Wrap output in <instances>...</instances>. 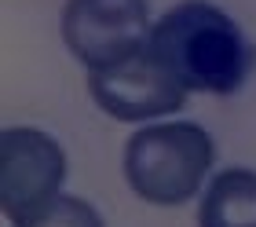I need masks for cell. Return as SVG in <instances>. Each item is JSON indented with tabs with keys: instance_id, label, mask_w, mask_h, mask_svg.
Wrapping results in <instances>:
<instances>
[{
	"instance_id": "8992f818",
	"label": "cell",
	"mask_w": 256,
	"mask_h": 227,
	"mask_svg": "<svg viewBox=\"0 0 256 227\" xmlns=\"http://www.w3.org/2000/svg\"><path fill=\"white\" fill-rule=\"evenodd\" d=\"M198 227H256V169H220L202 190Z\"/></svg>"
},
{
	"instance_id": "7a4b0ae2",
	"label": "cell",
	"mask_w": 256,
	"mask_h": 227,
	"mask_svg": "<svg viewBox=\"0 0 256 227\" xmlns=\"http://www.w3.org/2000/svg\"><path fill=\"white\" fill-rule=\"evenodd\" d=\"M216 165V139L194 121H154L124 143L121 172L139 201L176 209L205 190Z\"/></svg>"
},
{
	"instance_id": "52a82bcc",
	"label": "cell",
	"mask_w": 256,
	"mask_h": 227,
	"mask_svg": "<svg viewBox=\"0 0 256 227\" xmlns=\"http://www.w3.org/2000/svg\"><path fill=\"white\" fill-rule=\"evenodd\" d=\"M37 227H106V223H102V216L88 205L84 198L62 194V198L52 205V212H48Z\"/></svg>"
},
{
	"instance_id": "277c9868",
	"label": "cell",
	"mask_w": 256,
	"mask_h": 227,
	"mask_svg": "<svg viewBox=\"0 0 256 227\" xmlns=\"http://www.w3.org/2000/svg\"><path fill=\"white\" fill-rule=\"evenodd\" d=\"M150 30L154 19L146 0H66L59 11L62 44L84 70L139 55L150 44Z\"/></svg>"
},
{
	"instance_id": "3957f363",
	"label": "cell",
	"mask_w": 256,
	"mask_h": 227,
	"mask_svg": "<svg viewBox=\"0 0 256 227\" xmlns=\"http://www.w3.org/2000/svg\"><path fill=\"white\" fill-rule=\"evenodd\" d=\"M66 150L33 125L0 132V212L11 227H37L66 190Z\"/></svg>"
},
{
	"instance_id": "6da1fadb",
	"label": "cell",
	"mask_w": 256,
	"mask_h": 227,
	"mask_svg": "<svg viewBox=\"0 0 256 227\" xmlns=\"http://www.w3.org/2000/svg\"><path fill=\"white\" fill-rule=\"evenodd\" d=\"M146 52L187 92L234 95L256 66V48L224 8L208 0H180L150 30Z\"/></svg>"
},
{
	"instance_id": "5b68a950",
	"label": "cell",
	"mask_w": 256,
	"mask_h": 227,
	"mask_svg": "<svg viewBox=\"0 0 256 227\" xmlns=\"http://www.w3.org/2000/svg\"><path fill=\"white\" fill-rule=\"evenodd\" d=\"M88 95L114 121L143 125L180 114L190 92L143 48L139 55H128L114 66L88 70Z\"/></svg>"
}]
</instances>
